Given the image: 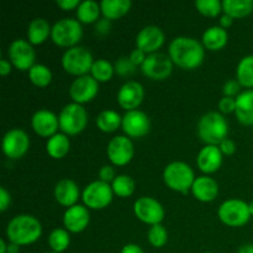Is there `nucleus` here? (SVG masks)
Returning <instances> with one entry per match:
<instances>
[{
	"label": "nucleus",
	"instance_id": "4c0bfd02",
	"mask_svg": "<svg viewBox=\"0 0 253 253\" xmlns=\"http://www.w3.org/2000/svg\"><path fill=\"white\" fill-rule=\"evenodd\" d=\"M195 7L204 16L216 17L222 11V1H219V0H197Z\"/></svg>",
	"mask_w": 253,
	"mask_h": 253
},
{
	"label": "nucleus",
	"instance_id": "a19ab883",
	"mask_svg": "<svg viewBox=\"0 0 253 253\" xmlns=\"http://www.w3.org/2000/svg\"><path fill=\"white\" fill-rule=\"evenodd\" d=\"M236 109V98H230V96H222L219 101V110L222 114L235 113Z\"/></svg>",
	"mask_w": 253,
	"mask_h": 253
},
{
	"label": "nucleus",
	"instance_id": "a18cd8bd",
	"mask_svg": "<svg viewBox=\"0 0 253 253\" xmlns=\"http://www.w3.org/2000/svg\"><path fill=\"white\" fill-rule=\"evenodd\" d=\"M110 29H111V22L110 20L108 19H101L95 24L96 34L103 35V36L104 35H108L109 32H110Z\"/></svg>",
	"mask_w": 253,
	"mask_h": 253
},
{
	"label": "nucleus",
	"instance_id": "c9c22d12",
	"mask_svg": "<svg viewBox=\"0 0 253 253\" xmlns=\"http://www.w3.org/2000/svg\"><path fill=\"white\" fill-rule=\"evenodd\" d=\"M71 244L69 231L66 229H54L48 236V245L53 252L62 253L66 251Z\"/></svg>",
	"mask_w": 253,
	"mask_h": 253
},
{
	"label": "nucleus",
	"instance_id": "aec40b11",
	"mask_svg": "<svg viewBox=\"0 0 253 253\" xmlns=\"http://www.w3.org/2000/svg\"><path fill=\"white\" fill-rule=\"evenodd\" d=\"M90 222V212L85 205H73L63 214V225L67 231L72 234L83 232Z\"/></svg>",
	"mask_w": 253,
	"mask_h": 253
},
{
	"label": "nucleus",
	"instance_id": "473e14b6",
	"mask_svg": "<svg viewBox=\"0 0 253 253\" xmlns=\"http://www.w3.org/2000/svg\"><path fill=\"white\" fill-rule=\"evenodd\" d=\"M114 74H115L114 64L110 63L108 59L99 58L94 61L90 69V76L93 77L98 83H106V82H109L113 78Z\"/></svg>",
	"mask_w": 253,
	"mask_h": 253
},
{
	"label": "nucleus",
	"instance_id": "393cba45",
	"mask_svg": "<svg viewBox=\"0 0 253 253\" xmlns=\"http://www.w3.org/2000/svg\"><path fill=\"white\" fill-rule=\"evenodd\" d=\"M229 41V34L221 26H210L204 31L202 43L209 51H220Z\"/></svg>",
	"mask_w": 253,
	"mask_h": 253
},
{
	"label": "nucleus",
	"instance_id": "4468645a",
	"mask_svg": "<svg viewBox=\"0 0 253 253\" xmlns=\"http://www.w3.org/2000/svg\"><path fill=\"white\" fill-rule=\"evenodd\" d=\"M106 153L114 166H126L131 162L135 155V148L130 137L119 135L111 138L106 147Z\"/></svg>",
	"mask_w": 253,
	"mask_h": 253
},
{
	"label": "nucleus",
	"instance_id": "9d476101",
	"mask_svg": "<svg viewBox=\"0 0 253 253\" xmlns=\"http://www.w3.org/2000/svg\"><path fill=\"white\" fill-rule=\"evenodd\" d=\"M7 56L12 66L19 71H30L36 64L34 46L27 40H14L7 48Z\"/></svg>",
	"mask_w": 253,
	"mask_h": 253
},
{
	"label": "nucleus",
	"instance_id": "ea45409f",
	"mask_svg": "<svg viewBox=\"0 0 253 253\" xmlns=\"http://www.w3.org/2000/svg\"><path fill=\"white\" fill-rule=\"evenodd\" d=\"M241 84L237 82V79H230L222 86V93L224 96H230V98H236L241 93Z\"/></svg>",
	"mask_w": 253,
	"mask_h": 253
},
{
	"label": "nucleus",
	"instance_id": "b1692460",
	"mask_svg": "<svg viewBox=\"0 0 253 253\" xmlns=\"http://www.w3.org/2000/svg\"><path fill=\"white\" fill-rule=\"evenodd\" d=\"M235 115L244 125H253V89H246L236 96Z\"/></svg>",
	"mask_w": 253,
	"mask_h": 253
},
{
	"label": "nucleus",
	"instance_id": "58836bf2",
	"mask_svg": "<svg viewBox=\"0 0 253 253\" xmlns=\"http://www.w3.org/2000/svg\"><path fill=\"white\" fill-rule=\"evenodd\" d=\"M114 68H115V73L121 77L131 76L136 71V66L130 61L128 57H120L114 64Z\"/></svg>",
	"mask_w": 253,
	"mask_h": 253
},
{
	"label": "nucleus",
	"instance_id": "09e8293b",
	"mask_svg": "<svg viewBox=\"0 0 253 253\" xmlns=\"http://www.w3.org/2000/svg\"><path fill=\"white\" fill-rule=\"evenodd\" d=\"M11 68H12V64L10 61H7V59H5V58H2L1 61H0V74H1L2 77L10 74Z\"/></svg>",
	"mask_w": 253,
	"mask_h": 253
},
{
	"label": "nucleus",
	"instance_id": "f8f14e48",
	"mask_svg": "<svg viewBox=\"0 0 253 253\" xmlns=\"http://www.w3.org/2000/svg\"><path fill=\"white\" fill-rule=\"evenodd\" d=\"M173 62L169 56L165 53L148 54L146 61L141 66V71L147 78L152 81H165L172 74L173 72Z\"/></svg>",
	"mask_w": 253,
	"mask_h": 253
},
{
	"label": "nucleus",
	"instance_id": "dca6fc26",
	"mask_svg": "<svg viewBox=\"0 0 253 253\" xmlns=\"http://www.w3.org/2000/svg\"><path fill=\"white\" fill-rule=\"evenodd\" d=\"M99 91V83L90 76L78 77L72 82L69 86V96L73 100V103L83 104L89 103L96 96Z\"/></svg>",
	"mask_w": 253,
	"mask_h": 253
},
{
	"label": "nucleus",
	"instance_id": "37998d69",
	"mask_svg": "<svg viewBox=\"0 0 253 253\" xmlns=\"http://www.w3.org/2000/svg\"><path fill=\"white\" fill-rule=\"evenodd\" d=\"M219 148L221 150L222 155L231 156V155H234L235 152H236V143H235L234 140H231V138L227 137V138H225V140H222L221 142H220Z\"/></svg>",
	"mask_w": 253,
	"mask_h": 253
},
{
	"label": "nucleus",
	"instance_id": "5701e85b",
	"mask_svg": "<svg viewBox=\"0 0 253 253\" xmlns=\"http://www.w3.org/2000/svg\"><path fill=\"white\" fill-rule=\"evenodd\" d=\"M54 199L62 207H66L67 209L73 205H77L79 197H81V192L74 180L64 178L61 179L54 187Z\"/></svg>",
	"mask_w": 253,
	"mask_h": 253
},
{
	"label": "nucleus",
	"instance_id": "6e6552de",
	"mask_svg": "<svg viewBox=\"0 0 253 253\" xmlns=\"http://www.w3.org/2000/svg\"><path fill=\"white\" fill-rule=\"evenodd\" d=\"M217 216L222 224L230 227H241L251 219L249 204L241 199L225 200L217 210Z\"/></svg>",
	"mask_w": 253,
	"mask_h": 253
},
{
	"label": "nucleus",
	"instance_id": "4d7b16f0",
	"mask_svg": "<svg viewBox=\"0 0 253 253\" xmlns=\"http://www.w3.org/2000/svg\"><path fill=\"white\" fill-rule=\"evenodd\" d=\"M47 253H57V252H53V251H51V252H47Z\"/></svg>",
	"mask_w": 253,
	"mask_h": 253
},
{
	"label": "nucleus",
	"instance_id": "9b49d317",
	"mask_svg": "<svg viewBox=\"0 0 253 253\" xmlns=\"http://www.w3.org/2000/svg\"><path fill=\"white\" fill-rule=\"evenodd\" d=\"M133 212L136 217L143 224L153 226L165 219V209L158 200L152 197H141L133 204Z\"/></svg>",
	"mask_w": 253,
	"mask_h": 253
},
{
	"label": "nucleus",
	"instance_id": "39448f33",
	"mask_svg": "<svg viewBox=\"0 0 253 253\" xmlns=\"http://www.w3.org/2000/svg\"><path fill=\"white\" fill-rule=\"evenodd\" d=\"M62 67L67 73L76 76L77 78L82 76L90 74L91 66L94 63L93 54L85 47L76 46L68 48L62 56Z\"/></svg>",
	"mask_w": 253,
	"mask_h": 253
},
{
	"label": "nucleus",
	"instance_id": "4be33fe9",
	"mask_svg": "<svg viewBox=\"0 0 253 253\" xmlns=\"http://www.w3.org/2000/svg\"><path fill=\"white\" fill-rule=\"evenodd\" d=\"M192 194L202 203L214 202L219 195V184L209 175H200L195 178L193 183Z\"/></svg>",
	"mask_w": 253,
	"mask_h": 253
},
{
	"label": "nucleus",
	"instance_id": "3c124183",
	"mask_svg": "<svg viewBox=\"0 0 253 253\" xmlns=\"http://www.w3.org/2000/svg\"><path fill=\"white\" fill-rule=\"evenodd\" d=\"M232 22H234V19H232L231 16H229V15L224 14L221 17H220V26L222 27V29H229L230 26L232 25Z\"/></svg>",
	"mask_w": 253,
	"mask_h": 253
},
{
	"label": "nucleus",
	"instance_id": "13d9d810",
	"mask_svg": "<svg viewBox=\"0 0 253 253\" xmlns=\"http://www.w3.org/2000/svg\"><path fill=\"white\" fill-rule=\"evenodd\" d=\"M203 253H214V252H203Z\"/></svg>",
	"mask_w": 253,
	"mask_h": 253
},
{
	"label": "nucleus",
	"instance_id": "e433bc0d",
	"mask_svg": "<svg viewBox=\"0 0 253 253\" xmlns=\"http://www.w3.org/2000/svg\"><path fill=\"white\" fill-rule=\"evenodd\" d=\"M147 240L155 249H161L168 241V231L162 224L153 225L147 232Z\"/></svg>",
	"mask_w": 253,
	"mask_h": 253
},
{
	"label": "nucleus",
	"instance_id": "864d4df0",
	"mask_svg": "<svg viewBox=\"0 0 253 253\" xmlns=\"http://www.w3.org/2000/svg\"><path fill=\"white\" fill-rule=\"evenodd\" d=\"M237 253H253V244H247L240 247Z\"/></svg>",
	"mask_w": 253,
	"mask_h": 253
},
{
	"label": "nucleus",
	"instance_id": "c756f323",
	"mask_svg": "<svg viewBox=\"0 0 253 253\" xmlns=\"http://www.w3.org/2000/svg\"><path fill=\"white\" fill-rule=\"evenodd\" d=\"M222 11L232 19H242L253 11V0H224Z\"/></svg>",
	"mask_w": 253,
	"mask_h": 253
},
{
	"label": "nucleus",
	"instance_id": "f3484780",
	"mask_svg": "<svg viewBox=\"0 0 253 253\" xmlns=\"http://www.w3.org/2000/svg\"><path fill=\"white\" fill-rule=\"evenodd\" d=\"M145 98V89L138 82L128 81L118 91V104L126 111L137 110Z\"/></svg>",
	"mask_w": 253,
	"mask_h": 253
},
{
	"label": "nucleus",
	"instance_id": "a878e982",
	"mask_svg": "<svg viewBox=\"0 0 253 253\" xmlns=\"http://www.w3.org/2000/svg\"><path fill=\"white\" fill-rule=\"evenodd\" d=\"M52 26L43 17L34 19L27 27V41L34 44H41L51 36Z\"/></svg>",
	"mask_w": 253,
	"mask_h": 253
},
{
	"label": "nucleus",
	"instance_id": "c03bdc74",
	"mask_svg": "<svg viewBox=\"0 0 253 253\" xmlns=\"http://www.w3.org/2000/svg\"><path fill=\"white\" fill-rule=\"evenodd\" d=\"M147 56H148V54L145 53L142 49L135 48L133 51H131L128 58H130V61L132 62V63L135 64L136 67H137V66H142L143 62H145L146 58H147Z\"/></svg>",
	"mask_w": 253,
	"mask_h": 253
},
{
	"label": "nucleus",
	"instance_id": "2eb2a0df",
	"mask_svg": "<svg viewBox=\"0 0 253 253\" xmlns=\"http://www.w3.org/2000/svg\"><path fill=\"white\" fill-rule=\"evenodd\" d=\"M124 132L130 138H140L147 135L151 130V120L146 113L141 110L126 111L121 124Z\"/></svg>",
	"mask_w": 253,
	"mask_h": 253
},
{
	"label": "nucleus",
	"instance_id": "603ef678",
	"mask_svg": "<svg viewBox=\"0 0 253 253\" xmlns=\"http://www.w3.org/2000/svg\"><path fill=\"white\" fill-rule=\"evenodd\" d=\"M20 249H21V246L16 244H12V242L7 244V253H20Z\"/></svg>",
	"mask_w": 253,
	"mask_h": 253
},
{
	"label": "nucleus",
	"instance_id": "2f4dec72",
	"mask_svg": "<svg viewBox=\"0 0 253 253\" xmlns=\"http://www.w3.org/2000/svg\"><path fill=\"white\" fill-rule=\"evenodd\" d=\"M236 78L241 86L253 89V54L240 59L236 68Z\"/></svg>",
	"mask_w": 253,
	"mask_h": 253
},
{
	"label": "nucleus",
	"instance_id": "bb28decb",
	"mask_svg": "<svg viewBox=\"0 0 253 253\" xmlns=\"http://www.w3.org/2000/svg\"><path fill=\"white\" fill-rule=\"evenodd\" d=\"M71 148V141L68 136L63 132H57L52 137H49L46 142V151L49 157L54 160H61L66 157Z\"/></svg>",
	"mask_w": 253,
	"mask_h": 253
},
{
	"label": "nucleus",
	"instance_id": "1a4fd4ad",
	"mask_svg": "<svg viewBox=\"0 0 253 253\" xmlns=\"http://www.w3.org/2000/svg\"><path fill=\"white\" fill-rule=\"evenodd\" d=\"M114 192L111 184L101 180H95L86 185L82 192V200L88 209L101 210L113 202Z\"/></svg>",
	"mask_w": 253,
	"mask_h": 253
},
{
	"label": "nucleus",
	"instance_id": "412c9836",
	"mask_svg": "<svg viewBox=\"0 0 253 253\" xmlns=\"http://www.w3.org/2000/svg\"><path fill=\"white\" fill-rule=\"evenodd\" d=\"M222 152L219 146L205 145L197 156V166L205 174L217 172L222 165Z\"/></svg>",
	"mask_w": 253,
	"mask_h": 253
},
{
	"label": "nucleus",
	"instance_id": "cd10ccee",
	"mask_svg": "<svg viewBox=\"0 0 253 253\" xmlns=\"http://www.w3.org/2000/svg\"><path fill=\"white\" fill-rule=\"evenodd\" d=\"M132 2L130 0H103L100 2L101 14L104 19L118 20L127 14Z\"/></svg>",
	"mask_w": 253,
	"mask_h": 253
},
{
	"label": "nucleus",
	"instance_id": "f03ea898",
	"mask_svg": "<svg viewBox=\"0 0 253 253\" xmlns=\"http://www.w3.org/2000/svg\"><path fill=\"white\" fill-rule=\"evenodd\" d=\"M42 235V225L37 217L29 214L16 215L6 226V237L9 242L19 246L35 244Z\"/></svg>",
	"mask_w": 253,
	"mask_h": 253
},
{
	"label": "nucleus",
	"instance_id": "f257e3e1",
	"mask_svg": "<svg viewBox=\"0 0 253 253\" xmlns=\"http://www.w3.org/2000/svg\"><path fill=\"white\" fill-rule=\"evenodd\" d=\"M168 56L179 68L193 71L204 62L205 47L193 37L178 36L170 41Z\"/></svg>",
	"mask_w": 253,
	"mask_h": 253
},
{
	"label": "nucleus",
	"instance_id": "5fc2aeb1",
	"mask_svg": "<svg viewBox=\"0 0 253 253\" xmlns=\"http://www.w3.org/2000/svg\"><path fill=\"white\" fill-rule=\"evenodd\" d=\"M0 253H7V242L4 239L0 240Z\"/></svg>",
	"mask_w": 253,
	"mask_h": 253
},
{
	"label": "nucleus",
	"instance_id": "a211bd4d",
	"mask_svg": "<svg viewBox=\"0 0 253 253\" xmlns=\"http://www.w3.org/2000/svg\"><path fill=\"white\" fill-rule=\"evenodd\" d=\"M165 32L156 25L145 26L136 36V48L142 49L145 53H156L165 43Z\"/></svg>",
	"mask_w": 253,
	"mask_h": 253
},
{
	"label": "nucleus",
	"instance_id": "8fccbe9b",
	"mask_svg": "<svg viewBox=\"0 0 253 253\" xmlns=\"http://www.w3.org/2000/svg\"><path fill=\"white\" fill-rule=\"evenodd\" d=\"M120 253H145L138 245L136 244H127L123 247Z\"/></svg>",
	"mask_w": 253,
	"mask_h": 253
},
{
	"label": "nucleus",
	"instance_id": "6ab92c4d",
	"mask_svg": "<svg viewBox=\"0 0 253 253\" xmlns=\"http://www.w3.org/2000/svg\"><path fill=\"white\" fill-rule=\"evenodd\" d=\"M32 130L41 137H52L59 128V119L47 109H40L31 118Z\"/></svg>",
	"mask_w": 253,
	"mask_h": 253
},
{
	"label": "nucleus",
	"instance_id": "c85d7f7f",
	"mask_svg": "<svg viewBox=\"0 0 253 253\" xmlns=\"http://www.w3.org/2000/svg\"><path fill=\"white\" fill-rule=\"evenodd\" d=\"M76 14L77 20L81 24H96L99 21V15L101 14L100 4L95 0H84L77 7Z\"/></svg>",
	"mask_w": 253,
	"mask_h": 253
},
{
	"label": "nucleus",
	"instance_id": "ddd939ff",
	"mask_svg": "<svg viewBox=\"0 0 253 253\" xmlns=\"http://www.w3.org/2000/svg\"><path fill=\"white\" fill-rule=\"evenodd\" d=\"M2 152L10 160L24 157L30 148V137L21 128H11L2 137Z\"/></svg>",
	"mask_w": 253,
	"mask_h": 253
},
{
	"label": "nucleus",
	"instance_id": "79ce46f5",
	"mask_svg": "<svg viewBox=\"0 0 253 253\" xmlns=\"http://www.w3.org/2000/svg\"><path fill=\"white\" fill-rule=\"evenodd\" d=\"M116 178L115 174V169H114L113 166L110 165H105L99 169V180L105 183H113V180Z\"/></svg>",
	"mask_w": 253,
	"mask_h": 253
},
{
	"label": "nucleus",
	"instance_id": "0eeeda50",
	"mask_svg": "<svg viewBox=\"0 0 253 253\" xmlns=\"http://www.w3.org/2000/svg\"><path fill=\"white\" fill-rule=\"evenodd\" d=\"M59 128L67 136H74L84 131L88 124V113L81 104L69 103L59 113Z\"/></svg>",
	"mask_w": 253,
	"mask_h": 253
},
{
	"label": "nucleus",
	"instance_id": "7c9ffc66",
	"mask_svg": "<svg viewBox=\"0 0 253 253\" xmlns=\"http://www.w3.org/2000/svg\"><path fill=\"white\" fill-rule=\"evenodd\" d=\"M96 126L100 131L106 133L115 132L119 127L123 124V118H121L120 114L115 110H103L98 116H96L95 120Z\"/></svg>",
	"mask_w": 253,
	"mask_h": 253
},
{
	"label": "nucleus",
	"instance_id": "49530a36",
	"mask_svg": "<svg viewBox=\"0 0 253 253\" xmlns=\"http://www.w3.org/2000/svg\"><path fill=\"white\" fill-rule=\"evenodd\" d=\"M10 203H11L10 193L4 187H1L0 188V211L4 212L10 205Z\"/></svg>",
	"mask_w": 253,
	"mask_h": 253
},
{
	"label": "nucleus",
	"instance_id": "6e6d98bb",
	"mask_svg": "<svg viewBox=\"0 0 253 253\" xmlns=\"http://www.w3.org/2000/svg\"><path fill=\"white\" fill-rule=\"evenodd\" d=\"M249 208H250V212H251V216H253V200L249 204Z\"/></svg>",
	"mask_w": 253,
	"mask_h": 253
},
{
	"label": "nucleus",
	"instance_id": "423d86ee",
	"mask_svg": "<svg viewBox=\"0 0 253 253\" xmlns=\"http://www.w3.org/2000/svg\"><path fill=\"white\" fill-rule=\"evenodd\" d=\"M82 36H83L82 24L78 20L72 17L58 20L52 26L51 39L59 47H67V48L76 47L82 40Z\"/></svg>",
	"mask_w": 253,
	"mask_h": 253
},
{
	"label": "nucleus",
	"instance_id": "f704fd0d",
	"mask_svg": "<svg viewBox=\"0 0 253 253\" xmlns=\"http://www.w3.org/2000/svg\"><path fill=\"white\" fill-rule=\"evenodd\" d=\"M29 79L34 85L44 88L52 82V72L44 64L37 63L29 71Z\"/></svg>",
	"mask_w": 253,
	"mask_h": 253
},
{
	"label": "nucleus",
	"instance_id": "7ed1b4c3",
	"mask_svg": "<svg viewBox=\"0 0 253 253\" xmlns=\"http://www.w3.org/2000/svg\"><path fill=\"white\" fill-rule=\"evenodd\" d=\"M197 131L203 142L207 145L219 146L222 140L227 138L229 124L221 113L209 111L199 119Z\"/></svg>",
	"mask_w": 253,
	"mask_h": 253
},
{
	"label": "nucleus",
	"instance_id": "20e7f679",
	"mask_svg": "<svg viewBox=\"0 0 253 253\" xmlns=\"http://www.w3.org/2000/svg\"><path fill=\"white\" fill-rule=\"evenodd\" d=\"M193 168L188 163L175 161L166 166L163 170V180L169 189L174 192L187 194L188 190H192L193 183L195 180Z\"/></svg>",
	"mask_w": 253,
	"mask_h": 253
},
{
	"label": "nucleus",
	"instance_id": "de8ad7c7",
	"mask_svg": "<svg viewBox=\"0 0 253 253\" xmlns=\"http://www.w3.org/2000/svg\"><path fill=\"white\" fill-rule=\"evenodd\" d=\"M56 4L64 11H71V10H77L81 1L79 0H58Z\"/></svg>",
	"mask_w": 253,
	"mask_h": 253
},
{
	"label": "nucleus",
	"instance_id": "72a5a7b5",
	"mask_svg": "<svg viewBox=\"0 0 253 253\" xmlns=\"http://www.w3.org/2000/svg\"><path fill=\"white\" fill-rule=\"evenodd\" d=\"M135 180L127 174H119L116 175L115 179L111 183L114 194L118 195L119 198H128L135 192Z\"/></svg>",
	"mask_w": 253,
	"mask_h": 253
}]
</instances>
